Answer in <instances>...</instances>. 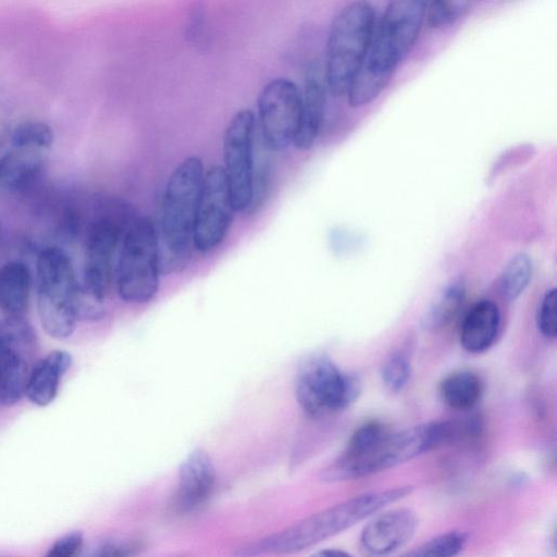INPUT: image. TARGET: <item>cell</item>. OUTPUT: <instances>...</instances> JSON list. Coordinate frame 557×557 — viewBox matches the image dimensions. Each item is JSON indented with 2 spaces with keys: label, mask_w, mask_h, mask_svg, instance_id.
<instances>
[{
  "label": "cell",
  "mask_w": 557,
  "mask_h": 557,
  "mask_svg": "<svg viewBox=\"0 0 557 557\" xmlns=\"http://www.w3.org/2000/svg\"><path fill=\"white\" fill-rule=\"evenodd\" d=\"M84 545L81 532H71L59 537L47 550L45 557H78Z\"/></svg>",
  "instance_id": "f546056e"
},
{
  "label": "cell",
  "mask_w": 557,
  "mask_h": 557,
  "mask_svg": "<svg viewBox=\"0 0 557 557\" xmlns=\"http://www.w3.org/2000/svg\"><path fill=\"white\" fill-rule=\"evenodd\" d=\"M326 83L319 65L310 64L301 91L300 119L293 145L309 150L315 143L323 122L326 103Z\"/></svg>",
  "instance_id": "2e32d148"
},
{
  "label": "cell",
  "mask_w": 557,
  "mask_h": 557,
  "mask_svg": "<svg viewBox=\"0 0 557 557\" xmlns=\"http://www.w3.org/2000/svg\"><path fill=\"white\" fill-rule=\"evenodd\" d=\"M44 165L42 151L14 148L0 158V186L21 189L32 183Z\"/></svg>",
  "instance_id": "ffe728a7"
},
{
  "label": "cell",
  "mask_w": 557,
  "mask_h": 557,
  "mask_svg": "<svg viewBox=\"0 0 557 557\" xmlns=\"http://www.w3.org/2000/svg\"><path fill=\"white\" fill-rule=\"evenodd\" d=\"M295 389L301 409L312 418H321L349 406L360 393V383L327 357L313 355L299 363Z\"/></svg>",
  "instance_id": "9c48e42d"
},
{
  "label": "cell",
  "mask_w": 557,
  "mask_h": 557,
  "mask_svg": "<svg viewBox=\"0 0 557 557\" xmlns=\"http://www.w3.org/2000/svg\"><path fill=\"white\" fill-rule=\"evenodd\" d=\"M140 549L137 542L109 543L97 548L88 557H133Z\"/></svg>",
  "instance_id": "4dcf8cb0"
},
{
  "label": "cell",
  "mask_w": 557,
  "mask_h": 557,
  "mask_svg": "<svg viewBox=\"0 0 557 557\" xmlns=\"http://www.w3.org/2000/svg\"><path fill=\"white\" fill-rule=\"evenodd\" d=\"M135 216L127 206L121 205L91 225L86 242L83 285L79 287L81 302L97 307L107 296L124 234Z\"/></svg>",
  "instance_id": "ba28073f"
},
{
  "label": "cell",
  "mask_w": 557,
  "mask_h": 557,
  "mask_svg": "<svg viewBox=\"0 0 557 557\" xmlns=\"http://www.w3.org/2000/svg\"><path fill=\"white\" fill-rule=\"evenodd\" d=\"M470 7L468 1H432L426 3L424 22L429 27L448 25L463 15Z\"/></svg>",
  "instance_id": "484cf974"
},
{
  "label": "cell",
  "mask_w": 557,
  "mask_h": 557,
  "mask_svg": "<svg viewBox=\"0 0 557 557\" xmlns=\"http://www.w3.org/2000/svg\"><path fill=\"white\" fill-rule=\"evenodd\" d=\"M72 364L69 351L55 349L38 360L30 369L25 395L36 406L45 407L53 401L62 377Z\"/></svg>",
  "instance_id": "e0dca14e"
},
{
  "label": "cell",
  "mask_w": 557,
  "mask_h": 557,
  "mask_svg": "<svg viewBox=\"0 0 557 557\" xmlns=\"http://www.w3.org/2000/svg\"><path fill=\"white\" fill-rule=\"evenodd\" d=\"M483 393L481 379L471 371H457L447 375L440 385L443 401L451 409H472Z\"/></svg>",
  "instance_id": "44dd1931"
},
{
  "label": "cell",
  "mask_w": 557,
  "mask_h": 557,
  "mask_svg": "<svg viewBox=\"0 0 557 557\" xmlns=\"http://www.w3.org/2000/svg\"><path fill=\"white\" fill-rule=\"evenodd\" d=\"M557 290H547L544 295L537 312V327L541 333L549 338L557 334Z\"/></svg>",
  "instance_id": "f1b7e54d"
},
{
  "label": "cell",
  "mask_w": 557,
  "mask_h": 557,
  "mask_svg": "<svg viewBox=\"0 0 557 557\" xmlns=\"http://www.w3.org/2000/svg\"><path fill=\"white\" fill-rule=\"evenodd\" d=\"M30 287V270L24 262L10 261L0 268V310L7 318H23Z\"/></svg>",
  "instance_id": "d6986e66"
},
{
  "label": "cell",
  "mask_w": 557,
  "mask_h": 557,
  "mask_svg": "<svg viewBox=\"0 0 557 557\" xmlns=\"http://www.w3.org/2000/svg\"><path fill=\"white\" fill-rule=\"evenodd\" d=\"M36 283L37 310L42 329L57 339L70 337L79 314V286L66 251L55 246L40 251Z\"/></svg>",
  "instance_id": "277c9868"
},
{
  "label": "cell",
  "mask_w": 557,
  "mask_h": 557,
  "mask_svg": "<svg viewBox=\"0 0 557 557\" xmlns=\"http://www.w3.org/2000/svg\"><path fill=\"white\" fill-rule=\"evenodd\" d=\"M270 163L264 153L256 157L255 152V169L252 178V197L248 212H255L263 205L270 188Z\"/></svg>",
  "instance_id": "83f0119b"
},
{
  "label": "cell",
  "mask_w": 557,
  "mask_h": 557,
  "mask_svg": "<svg viewBox=\"0 0 557 557\" xmlns=\"http://www.w3.org/2000/svg\"><path fill=\"white\" fill-rule=\"evenodd\" d=\"M215 484V469L209 455L195 449L182 462L174 507L180 513L196 510L210 497Z\"/></svg>",
  "instance_id": "9a60e30c"
},
{
  "label": "cell",
  "mask_w": 557,
  "mask_h": 557,
  "mask_svg": "<svg viewBox=\"0 0 557 557\" xmlns=\"http://www.w3.org/2000/svg\"><path fill=\"white\" fill-rule=\"evenodd\" d=\"M465 293V285L461 281L450 283L430 309L426 317L428 325L438 327L449 322L462 305Z\"/></svg>",
  "instance_id": "cb8c5ba5"
},
{
  "label": "cell",
  "mask_w": 557,
  "mask_h": 557,
  "mask_svg": "<svg viewBox=\"0 0 557 557\" xmlns=\"http://www.w3.org/2000/svg\"><path fill=\"white\" fill-rule=\"evenodd\" d=\"M202 161L186 157L170 174L161 206L159 243L174 258L184 257L193 246L195 215L205 176Z\"/></svg>",
  "instance_id": "52a82bcc"
},
{
  "label": "cell",
  "mask_w": 557,
  "mask_h": 557,
  "mask_svg": "<svg viewBox=\"0 0 557 557\" xmlns=\"http://www.w3.org/2000/svg\"><path fill=\"white\" fill-rule=\"evenodd\" d=\"M256 114L250 109L237 111L223 135V165L235 212H246L252 197L255 169Z\"/></svg>",
  "instance_id": "30bf717a"
},
{
  "label": "cell",
  "mask_w": 557,
  "mask_h": 557,
  "mask_svg": "<svg viewBox=\"0 0 557 557\" xmlns=\"http://www.w3.org/2000/svg\"><path fill=\"white\" fill-rule=\"evenodd\" d=\"M468 542V535L461 531L440 534L400 557H456Z\"/></svg>",
  "instance_id": "603a6c76"
},
{
  "label": "cell",
  "mask_w": 557,
  "mask_h": 557,
  "mask_svg": "<svg viewBox=\"0 0 557 557\" xmlns=\"http://www.w3.org/2000/svg\"><path fill=\"white\" fill-rule=\"evenodd\" d=\"M34 334L23 318L0 322V403L11 406L23 395L32 369Z\"/></svg>",
  "instance_id": "4fadbf2b"
},
{
  "label": "cell",
  "mask_w": 557,
  "mask_h": 557,
  "mask_svg": "<svg viewBox=\"0 0 557 557\" xmlns=\"http://www.w3.org/2000/svg\"><path fill=\"white\" fill-rule=\"evenodd\" d=\"M310 557H354L350 554L336 548L321 549L312 554Z\"/></svg>",
  "instance_id": "1f68e13d"
},
{
  "label": "cell",
  "mask_w": 557,
  "mask_h": 557,
  "mask_svg": "<svg viewBox=\"0 0 557 557\" xmlns=\"http://www.w3.org/2000/svg\"><path fill=\"white\" fill-rule=\"evenodd\" d=\"M1 234H2V228H1V224H0V239H1Z\"/></svg>",
  "instance_id": "d6a6232c"
},
{
  "label": "cell",
  "mask_w": 557,
  "mask_h": 557,
  "mask_svg": "<svg viewBox=\"0 0 557 557\" xmlns=\"http://www.w3.org/2000/svg\"><path fill=\"white\" fill-rule=\"evenodd\" d=\"M411 491L412 487L406 485L354 496L242 547L238 555L256 557L299 553L349 529Z\"/></svg>",
  "instance_id": "7a4b0ae2"
},
{
  "label": "cell",
  "mask_w": 557,
  "mask_h": 557,
  "mask_svg": "<svg viewBox=\"0 0 557 557\" xmlns=\"http://www.w3.org/2000/svg\"><path fill=\"white\" fill-rule=\"evenodd\" d=\"M382 380L392 393H399L407 385L411 368L408 358L401 352H394L382 367Z\"/></svg>",
  "instance_id": "4316f807"
},
{
  "label": "cell",
  "mask_w": 557,
  "mask_h": 557,
  "mask_svg": "<svg viewBox=\"0 0 557 557\" xmlns=\"http://www.w3.org/2000/svg\"><path fill=\"white\" fill-rule=\"evenodd\" d=\"M160 247L157 226L148 216L136 215L129 223L117 256L115 285L129 304H144L159 287Z\"/></svg>",
  "instance_id": "8992f818"
},
{
  "label": "cell",
  "mask_w": 557,
  "mask_h": 557,
  "mask_svg": "<svg viewBox=\"0 0 557 557\" xmlns=\"http://www.w3.org/2000/svg\"><path fill=\"white\" fill-rule=\"evenodd\" d=\"M374 27L375 10L367 1L347 3L332 20L326 40L324 78L333 95L346 94Z\"/></svg>",
  "instance_id": "5b68a950"
},
{
  "label": "cell",
  "mask_w": 557,
  "mask_h": 557,
  "mask_svg": "<svg viewBox=\"0 0 557 557\" xmlns=\"http://www.w3.org/2000/svg\"><path fill=\"white\" fill-rule=\"evenodd\" d=\"M426 3L396 0L387 4L346 91L350 107L372 102L387 86L420 34Z\"/></svg>",
  "instance_id": "6da1fadb"
},
{
  "label": "cell",
  "mask_w": 557,
  "mask_h": 557,
  "mask_svg": "<svg viewBox=\"0 0 557 557\" xmlns=\"http://www.w3.org/2000/svg\"><path fill=\"white\" fill-rule=\"evenodd\" d=\"M418 519L413 511L397 508L374 516L362 529L359 547L367 557H386L414 535Z\"/></svg>",
  "instance_id": "5bb4252c"
},
{
  "label": "cell",
  "mask_w": 557,
  "mask_h": 557,
  "mask_svg": "<svg viewBox=\"0 0 557 557\" xmlns=\"http://www.w3.org/2000/svg\"><path fill=\"white\" fill-rule=\"evenodd\" d=\"M456 434L454 424L429 422L412 428L388 431L369 448L339 456L325 471L326 481H346L374 474L418 457L449 441Z\"/></svg>",
  "instance_id": "3957f363"
},
{
  "label": "cell",
  "mask_w": 557,
  "mask_h": 557,
  "mask_svg": "<svg viewBox=\"0 0 557 557\" xmlns=\"http://www.w3.org/2000/svg\"><path fill=\"white\" fill-rule=\"evenodd\" d=\"M499 311L490 300L476 302L466 314L460 329V343L470 352L487 349L496 338Z\"/></svg>",
  "instance_id": "ac0fdd59"
},
{
  "label": "cell",
  "mask_w": 557,
  "mask_h": 557,
  "mask_svg": "<svg viewBox=\"0 0 557 557\" xmlns=\"http://www.w3.org/2000/svg\"><path fill=\"white\" fill-rule=\"evenodd\" d=\"M228 181L222 165L206 172L195 215L193 246L201 252L216 248L225 238L234 213Z\"/></svg>",
  "instance_id": "7c38bea8"
},
{
  "label": "cell",
  "mask_w": 557,
  "mask_h": 557,
  "mask_svg": "<svg viewBox=\"0 0 557 557\" xmlns=\"http://www.w3.org/2000/svg\"><path fill=\"white\" fill-rule=\"evenodd\" d=\"M53 129L40 121H26L18 124L12 134L14 148L42 151L53 144Z\"/></svg>",
  "instance_id": "d4e9b609"
},
{
  "label": "cell",
  "mask_w": 557,
  "mask_h": 557,
  "mask_svg": "<svg viewBox=\"0 0 557 557\" xmlns=\"http://www.w3.org/2000/svg\"><path fill=\"white\" fill-rule=\"evenodd\" d=\"M301 109V90L290 79L269 81L257 98L261 141L269 151H283L293 144Z\"/></svg>",
  "instance_id": "8fae6325"
},
{
  "label": "cell",
  "mask_w": 557,
  "mask_h": 557,
  "mask_svg": "<svg viewBox=\"0 0 557 557\" xmlns=\"http://www.w3.org/2000/svg\"><path fill=\"white\" fill-rule=\"evenodd\" d=\"M532 276V261L527 253L515 255L505 265L500 276V290L509 300L519 297Z\"/></svg>",
  "instance_id": "7402d4cb"
}]
</instances>
